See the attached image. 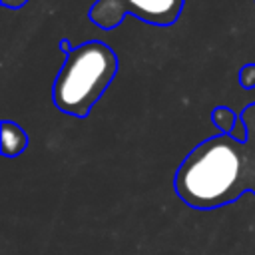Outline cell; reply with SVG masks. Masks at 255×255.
Segmentation results:
<instances>
[{
  "instance_id": "1",
  "label": "cell",
  "mask_w": 255,
  "mask_h": 255,
  "mask_svg": "<svg viewBox=\"0 0 255 255\" xmlns=\"http://www.w3.org/2000/svg\"><path fill=\"white\" fill-rule=\"evenodd\" d=\"M247 135L217 133L197 143L179 163L173 189L193 209H217L255 193V102L241 112Z\"/></svg>"
},
{
  "instance_id": "2",
  "label": "cell",
  "mask_w": 255,
  "mask_h": 255,
  "mask_svg": "<svg viewBox=\"0 0 255 255\" xmlns=\"http://www.w3.org/2000/svg\"><path fill=\"white\" fill-rule=\"evenodd\" d=\"M116 52L102 40H88L66 54L56 74L52 100L68 116L86 118L118 74Z\"/></svg>"
},
{
  "instance_id": "3",
  "label": "cell",
  "mask_w": 255,
  "mask_h": 255,
  "mask_svg": "<svg viewBox=\"0 0 255 255\" xmlns=\"http://www.w3.org/2000/svg\"><path fill=\"white\" fill-rule=\"evenodd\" d=\"M183 6L185 0H96L88 18L102 30L118 28L128 14L145 24L163 28L179 20Z\"/></svg>"
},
{
  "instance_id": "4",
  "label": "cell",
  "mask_w": 255,
  "mask_h": 255,
  "mask_svg": "<svg viewBox=\"0 0 255 255\" xmlns=\"http://www.w3.org/2000/svg\"><path fill=\"white\" fill-rule=\"evenodd\" d=\"M0 133H2L0 151H2L4 157H16L28 147V133L22 129L20 124L4 120L2 128H0Z\"/></svg>"
},
{
  "instance_id": "5",
  "label": "cell",
  "mask_w": 255,
  "mask_h": 255,
  "mask_svg": "<svg viewBox=\"0 0 255 255\" xmlns=\"http://www.w3.org/2000/svg\"><path fill=\"white\" fill-rule=\"evenodd\" d=\"M237 120H239V116L231 108H227V106H217L211 112V122L215 124L219 133H231L235 129Z\"/></svg>"
},
{
  "instance_id": "6",
  "label": "cell",
  "mask_w": 255,
  "mask_h": 255,
  "mask_svg": "<svg viewBox=\"0 0 255 255\" xmlns=\"http://www.w3.org/2000/svg\"><path fill=\"white\" fill-rule=\"evenodd\" d=\"M239 86L245 90L255 88V64H245L239 70Z\"/></svg>"
},
{
  "instance_id": "7",
  "label": "cell",
  "mask_w": 255,
  "mask_h": 255,
  "mask_svg": "<svg viewBox=\"0 0 255 255\" xmlns=\"http://www.w3.org/2000/svg\"><path fill=\"white\" fill-rule=\"evenodd\" d=\"M26 2H28V0H0V4H2L4 8H12V10L22 8Z\"/></svg>"
},
{
  "instance_id": "8",
  "label": "cell",
  "mask_w": 255,
  "mask_h": 255,
  "mask_svg": "<svg viewBox=\"0 0 255 255\" xmlns=\"http://www.w3.org/2000/svg\"><path fill=\"white\" fill-rule=\"evenodd\" d=\"M58 46H60V50H62V52H64V54H68V52H70V50H72V48H74V46H72V44H70V42H68V40H66V38H62V40H60V42H58Z\"/></svg>"
}]
</instances>
